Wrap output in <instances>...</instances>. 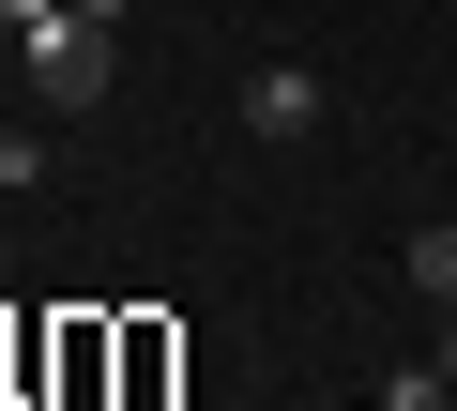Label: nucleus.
<instances>
[{
  "mask_svg": "<svg viewBox=\"0 0 457 411\" xmlns=\"http://www.w3.org/2000/svg\"><path fill=\"white\" fill-rule=\"evenodd\" d=\"M16 77H31V107H107V16L46 0V16L16 31Z\"/></svg>",
  "mask_w": 457,
  "mask_h": 411,
  "instance_id": "1",
  "label": "nucleus"
},
{
  "mask_svg": "<svg viewBox=\"0 0 457 411\" xmlns=\"http://www.w3.org/2000/svg\"><path fill=\"white\" fill-rule=\"evenodd\" d=\"M411 290H427V305H457V214H442V229H411Z\"/></svg>",
  "mask_w": 457,
  "mask_h": 411,
  "instance_id": "5",
  "label": "nucleus"
},
{
  "mask_svg": "<svg viewBox=\"0 0 457 411\" xmlns=\"http://www.w3.org/2000/svg\"><path fill=\"white\" fill-rule=\"evenodd\" d=\"M320 122H336L320 62H260V77H245V137H320Z\"/></svg>",
  "mask_w": 457,
  "mask_h": 411,
  "instance_id": "2",
  "label": "nucleus"
},
{
  "mask_svg": "<svg viewBox=\"0 0 457 411\" xmlns=\"http://www.w3.org/2000/svg\"><path fill=\"white\" fill-rule=\"evenodd\" d=\"M0 259H16V244H0Z\"/></svg>",
  "mask_w": 457,
  "mask_h": 411,
  "instance_id": "9",
  "label": "nucleus"
},
{
  "mask_svg": "<svg viewBox=\"0 0 457 411\" xmlns=\"http://www.w3.org/2000/svg\"><path fill=\"white\" fill-rule=\"evenodd\" d=\"M31 16H46V0H0V31H31Z\"/></svg>",
  "mask_w": 457,
  "mask_h": 411,
  "instance_id": "6",
  "label": "nucleus"
},
{
  "mask_svg": "<svg viewBox=\"0 0 457 411\" xmlns=\"http://www.w3.org/2000/svg\"><path fill=\"white\" fill-rule=\"evenodd\" d=\"M381 411H457V381H442V350H427V366H381Z\"/></svg>",
  "mask_w": 457,
  "mask_h": 411,
  "instance_id": "4",
  "label": "nucleus"
},
{
  "mask_svg": "<svg viewBox=\"0 0 457 411\" xmlns=\"http://www.w3.org/2000/svg\"><path fill=\"white\" fill-rule=\"evenodd\" d=\"M442 381H457V305H442Z\"/></svg>",
  "mask_w": 457,
  "mask_h": 411,
  "instance_id": "8",
  "label": "nucleus"
},
{
  "mask_svg": "<svg viewBox=\"0 0 457 411\" xmlns=\"http://www.w3.org/2000/svg\"><path fill=\"white\" fill-rule=\"evenodd\" d=\"M77 16H107V31H122V16H137V0H77Z\"/></svg>",
  "mask_w": 457,
  "mask_h": 411,
  "instance_id": "7",
  "label": "nucleus"
},
{
  "mask_svg": "<svg viewBox=\"0 0 457 411\" xmlns=\"http://www.w3.org/2000/svg\"><path fill=\"white\" fill-rule=\"evenodd\" d=\"M46 168H62V152H46V122H0V198H31Z\"/></svg>",
  "mask_w": 457,
  "mask_h": 411,
  "instance_id": "3",
  "label": "nucleus"
}]
</instances>
